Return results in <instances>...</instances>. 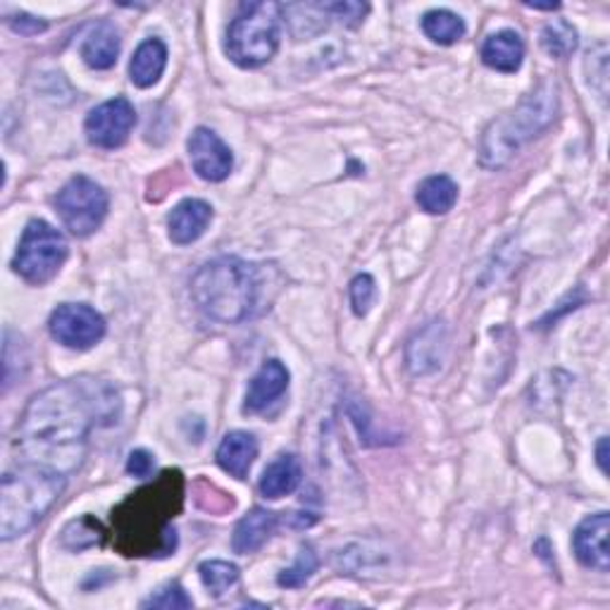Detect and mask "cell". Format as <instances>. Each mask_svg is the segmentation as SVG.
<instances>
[{
	"label": "cell",
	"instance_id": "1",
	"mask_svg": "<svg viewBox=\"0 0 610 610\" xmlns=\"http://www.w3.org/2000/svg\"><path fill=\"white\" fill-rule=\"evenodd\" d=\"M119 411L117 389L99 377L65 379L38 391L18 423V463L70 477L84 463L91 434L115 425Z\"/></svg>",
	"mask_w": 610,
	"mask_h": 610
},
{
	"label": "cell",
	"instance_id": "2",
	"mask_svg": "<svg viewBox=\"0 0 610 610\" xmlns=\"http://www.w3.org/2000/svg\"><path fill=\"white\" fill-rule=\"evenodd\" d=\"M279 269L241 257H215L192 279V298L203 315L220 324H241L263 315L279 294Z\"/></svg>",
	"mask_w": 610,
	"mask_h": 610
},
{
	"label": "cell",
	"instance_id": "3",
	"mask_svg": "<svg viewBox=\"0 0 610 610\" xmlns=\"http://www.w3.org/2000/svg\"><path fill=\"white\" fill-rule=\"evenodd\" d=\"M184 474L165 470L143 490L134 492L113 510V541L129 559H165L177 549L172 520L184 506Z\"/></svg>",
	"mask_w": 610,
	"mask_h": 610
},
{
	"label": "cell",
	"instance_id": "4",
	"mask_svg": "<svg viewBox=\"0 0 610 610\" xmlns=\"http://www.w3.org/2000/svg\"><path fill=\"white\" fill-rule=\"evenodd\" d=\"M561 107V91L555 81L541 84L513 107V111L492 119L480 139V165L500 170L518 156L522 148L546 131Z\"/></svg>",
	"mask_w": 610,
	"mask_h": 610
},
{
	"label": "cell",
	"instance_id": "5",
	"mask_svg": "<svg viewBox=\"0 0 610 610\" xmlns=\"http://www.w3.org/2000/svg\"><path fill=\"white\" fill-rule=\"evenodd\" d=\"M67 477L30 463H15L0 482V537H22L44 518L65 492Z\"/></svg>",
	"mask_w": 610,
	"mask_h": 610
},
{
	"label": "cell",
	"instance_id": "6",
	"mask_svg": "<svg viewBox=\"0 0 610 610\" xmlns=\"http://www.w3.org/2000/svg\"><path fill=\"white\" fill-rule=\"evenodd\" d=\"M281 36V5L269 0L243 3L227 32V53L239 67H261L275 58Z\"/></svg>",
	"mask_w": 610,
	"mask_h": 610
},
{
	"label": "cell",
	"instance_id": "7",
	"mask_svg": "<svg viewBox=\"0 0 610 610\" xmlns=\"http://www.w3.org/2000/svg\"><path fill=\"white\" fill-rule=\"evenodd\" d=\"M67 253H70V246L56 227L44 220H32L20 239L12 267L24 281L41 287L60 273Z\"/></svg>",
	"mask_w": 610,
	"mask_h": 610
},
{
	"label": "cell",
	"instance_id": "8",
	"mask_svg": "<svg viewBox=\"0 0 610 610\" xmlns=\"http://www.w3.org/2000/svg\"><path fill=\"white\" fill-rule=\"evenodd\" d=\"M107 206H111V198H107L105 188L84 174L72 177L56 196L60 220L74 237H91L101 229Z\"/></svg>",
	"mask_w": 610,
	"mask_h": 610
},
{
	"label": "cell",
	"instance_id": "9",
	"mask_svg": "<svg viewBox=\"0 0 610 610\" xmlns=\"http://www.w3.org/2000/svg\"><path fill=\"white\" fill-rule=\"evenodd\" d=\"M48 330L58 344L74 350H87L105 336V320L96 308L87 303H62L53 310Z\"/></svg>",
	"mask_w": 610,
	"mask_h": 610
},
{
	"label": "cell",
	"instance_id": "10",
	"mask_svg": "<svg viewBox=\"0 0 610 610\" xmlns=\"http://www.w3.org/2000/svg\"><path fill=\"white\" fill-rule=\"evenodd\" d=\"M134 125H137L134 105L127 99H113L93 107L84 122V129L87 139L93 146L105 148V151H115V148L127 143Z\"/></svg>",
	"mask_w": 610,
	"mask_h": 610
},
{
	"label": "cell",
	"instance_id": "11",
	"mask_svg": "<svg viewBox=\"0 0 610 610\" xmlns=\"http://www.w3.org/2000/svg\"><path fill=\"white\" fill-rule=\"evenodd\" d=\"M192 168L200 180L225 182L234 168V156L229 146L212 129L198 127L186 143Z\"/></svg>",
	"mask_w": 610,
	"mask_h": 610
},
{
	"label": "cell",
	"instance_id": "12",
	"mask_svg": "<svg viewBox=\"0 0 610 610\" xmlns=\"http://www.w3.org/2000/svg\"><path fill=\"white\" fill-rule=\"evenodd\" d=\"M608 532H610V518L608 513L589 515L579 522L573 537V549L577 561L596 573L610 571V553H608Z\"/></svg>",
	"mask_w": 610,
	"mask_h": 610
},
{
	"label": "cell",
	"instance_id": "13",
	"mask_svg": "<svg viewBox=\"0 0 610 610\" xmlns=\"http://www.w3.org/2000/svg\"><path fill=\"white\" fill-rule=\"evenodd\" d=\"M212 220V208L200 198H186L168 217L170 239L177 246H188V243L198 241Z\"/></svg>",
	"mask_w": 610,
	"mask_h": 610
},
{
	"label": "cell",
	"instance_id": "14",
	"mask_svg": "<svg viewBox=\"0 0 610 610\" xmlns=\"http://www.w3.org/2000/svg\"><path fill=\"white\" fill-rule=\"evenodd\" d=\"M287 389H289V370L284 368V362L279 360H267L261 368V372L251 379L243 408L249 413H261L269 408L277 399H281Z\"/></svg>",
	"mask_w": 610,
	"mask_h": 610
},
{
	"label": "cell",
	"instance_id": "15",
	"mask_svg": "<svg viewBox=\"0 0 610 610\" xmlns=\"http://www.w3.org/2000/svg\"><path fill=\"white\" fill-rule=\"evenodd\" d=\"M277 525H279L277 513H269L265 508H253L251 513L243 515L234 527V537H232L234 553L249 555L261 551L269 541V537L275 534Z\"/></svg>",
	"mask_w": 610,
	"mask_h": 610
},
{
	"label": "cell",
	"instance_id": "16",
	"mask_svg": "<svg viewBox=\"0 0 610 610\" xmlns=\"http://www.w3.org/2000/svg\"><path fill=\"white\" fill-rule=\"evenodd\" d=\"M446 354V327L444 322H431L423 332H417L408 344V368L415 375L434 372Z\"/></svg>",
	"mask_w": 610,
	"mask_h": 610
},
{
	"label": "cell",
	"instance_id": "17",
	"mask_svg": "<svg viewBox=\"0 0 610 610\" xmlns=\"http://www.w3.org/2000/svg\"><path fill=\"white\" fill-rule=\"evenodd\" d=\"M482 60L496 72L513 74L518 72L525 60V41L518 32L504 30L492 34L482 46Z\"/></svg>",
	"mask_w": 610,
	"mask_h": 610
},
{
	"label": "cell",
	"instance_id": "18",
	"mask_svg": "<svg viewBox=\"0 0 610 610\" xmlns=\"http://www.w3.org/2000/svg\"><path fill=\"white\" fill-rule=\"evenodd\" d=\"M257 458V441L249 431H229L217 446V465L237 480H246L253 460Z\"/></svg>",
	"mask_w": 610,
	"mask_h": 610
},
{
	"label": "cell",
	"instance_id": "19",
	"mask_svg": "<svg viewBox=\"0 0 610 610\" xmlns=\"http://www.w3.org/2000/svg\"><path fill=\"white\" fill-rule=\"evenodd\" d=\"M303 480V468L298 463V458L291 453L277 456L263 472L257 490L269 500H277L281 496L294 494Z\"/></svg>",
	"mask_w": 610,
	"mask_h": 610
},
{
	"label": "cell",
	"instance_id": "20",
	"mask_svg": "<svg viewBox=\"0 0 610 610\" xmlns=\"http://www.w3.org/2000/svg\"><path fill=\"white\" fill-rule=\"evenodd\" d=\"M168 67V46L160 38H146L129 62V79L134 87L148 89L158 84Z\"/></svg>",
	"mask_w": 610,
	"mask_h": 610
},
{
	"label": "cell",
	"instance_id": "21",
	"mask_svg": "<svg viewBox=\"0 0 610 610\" xmlns=\"http://www.w3.org/2000/svg\"><path fill=\"white\" fill-rule=\"evenodd\" d=\"M119 56V32L115 30V24L101 22L99 26H93L89 36L81 44V58L93 70H111L117 62Z\"/></svg>",
	"mask_w": 610,
	"mask_h": 610
},
{
	"label": "cell",
	"instance_id": "22",
	"mask_svg": "<svg viewBox=\"0 0 610 610\" xmlns=\"http://www.w3.org/2000/svg\"><path fill=\"white\" fill-rule=\"evenodd\" d=\"M415 200L417 206L429 215H446L456 206L458 186L451 177H446V174H434V177H427L417 186Z\"/></svg>",
	"mask_w": 610,
	"mask_h": 610
},
{
	"label": "cell",
	"instance_id": "23",
	"mask_svg": "<svg viewBox=\"0 0 610 610\" xmlns=\"http://www.w3.org/2000/svg\"><path fill=\"white\" fill-rule=\"evenodd\" d=\"M423 32L439 46H453L465 36V22L451 10H429L423 18Z\"/></svg>",
	"mask_w": 610,
	"mask_h": 610
},
{
	"label": "cell",
	"instance_id": "24",
	"mask_svg": "<svg viewBox=\"0 0 610 610\" xmlns=\"http://www.w3.org/2000/svg\"><path fill=\"white\" fill-rule=\"evenodd\" d=\"M105 537L107 534L103 530V525L84 515V518L67 525V530L62 532V546H67L70 551H84L89 546H101Z\"/></svg>",
	"mask_w": 610,
	"mask_h": 610
},
{
	"label": "cell",
	"instance_id": "25",
	"mask_svg": "<svg viewBox=\"0 0 610 610\" xmlns=\"http://www.w3.org/2000/svg\"><path fill=\"white\" fill-rule=\"evenodd\" d=\"M541 46H544L549 56L553 58H567L577 50V32L573 30L571 22L555 20L546 24L544 32H541Z\"/></svg>",
	"mask_w": 610,
	"mask_h": 610
},
{
	"label": "cell",
	"instance_id": "26",
	"mask_svg": "<svg viewBox=\"0 0 610 610\" xmlns=\"http://www.w3.org/2000/svg\"><path fill=\"white\" fill-rule=\"evenodd\" d=\"M198 573H200L203 587H206L208 594H212L215 599H217V596H222L225 591L232 589L239 582V567L232 565V563H227V561L200 563Z\"/></svg>",
	"mask_w": 610,
	"mask_h": 610
},
{
	"label": "cell",
	"instance_id": "27",
	"mask_svg": "<svg viewBox=\"0 0 610 610\" xmlns=\"http://www.w3.org/2000/svg\"><path fill=\"white\" fill-rule=\"evenodd\" d=\"M318 565H320V559H318L315 549L308 546V544L301 546V551H298V555H296V563L291 567H287V571H284L277 577L279 587H284V589L303 587L306 582L318 573Z\"/></svg>",
	"mask_w": 610,
	"mask_h": 610
},
{
	"label": "cell",
	"instance_id": "28",
	"mask_svg": "<svg viewBox=\"0 0 610 610\" xmlns=\"http://www.w3.org/2000/svg\"><path fill=\"white\" fill-rule=\"evenodd\" d=\"M377 298V284L370 275H358L350 281V306H354V313L358 318H365L370 313V308L375 306Z\"/></svg>",
	"mask_w": 610,
	"mask_h": 610
},
{
	"label": "cell",
	"instance_id": "29",
	"mask_svg": "<svg viewBox=\"0 0 610 610\" xmlns=\"http://www.w3.org/2000/svg\"><path fill=\"white\" fill-rule=\"evenodd\" d=\"M194 601L180 585H170L160 589L151 599L143 601V608H165V610H177V608H192Z\"/></svg>",
	"mask_w": 610,
	"mask_h": 610
},
{
	"label": "cell",
	"instance_id": "30",
	"mask_svg": "<svg viewBox=\"0 0 610 610\" xmlns=\"http://www.w3.org/2000/svg\"><path fill=\"white\" fill-rule=\"evenodd\" d=\"M368 3H350V0H346V3H324V12L346 26H358L362 18L368 15Z\"/></svg>",
	"mask_w": 610,
	"mask_h": 610
},
{
	"label": "cell",
	"instance_id": "31",
	"mask_svg": "<svg viewBox=\"0 0 610 610\" xmlns=\"http://www.w3.org/2000/svg\"><path fill=\"white\" fill-rule=\"evenodd\" d=\"M10 26H12V32H18L22 36H36V34H44L48 30V22L26 15V12H20V15L10 18Z\"/></svg>",
	"mask_w": 610,
	"mask_h": 610
},
{
	"label": "cell",
	"instance_id": "32",
	"mask_svg": "<svg viewBox=\"0 0 610 610\" xmlns=\"http://www.w3.org/2000/svg\"><path fill=\"white\" fill-rule=\"evenodd\" d=\"M153 465H156V460L148 451H131L129 460H127V472L134 474V477L146 480L153 474Z\"/></svg>",
	"mask_w": 610,
	"mask_h": 610
},
{
	"label": "cell",
	"instance_id": "33",
	"mask_svg": "<svg viewBox=\"0 0 610 610\" xmlns=\"http://www.w3.org/2000/svg\"><path fill=\"white\" fill-rule=\"evenodd\" d=\"M606 449H608V439H601V441H599V446H596V456H599L596 460H599V468H601V472H603V474H608V465H606V460H608V458H606Z\"/></svg>",
	"mask_w": 610,
	"mask_h": 610
},
{
	"label": "cell",
	"instance_id": "34",
	"mask_svg": "<svg viewBox=\"0 0 610 610\" xmlns=\"http://www.w3.org/2000/svg\"><path fill=\"white\" fill-rule=\"evenodd\" d=\"M530 8H534V10H555L559 8V3H527Z\"/></svg>",
	"mask_w": 610,
	"mask_h": 610
}]
</instances>
